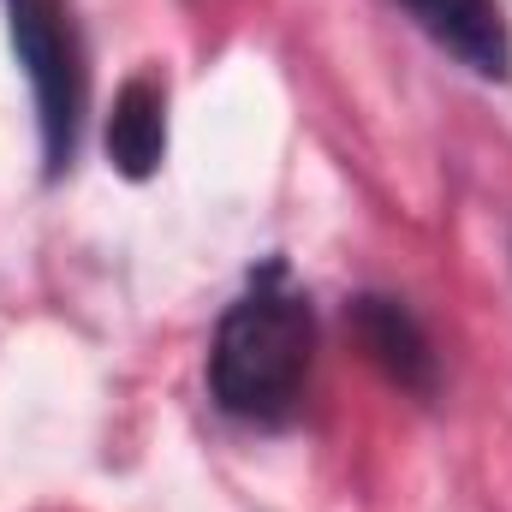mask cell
Here are the masks:
<instances>
[{"mask_svg": "<svg viewBox=\"0 0 512 512\" xmlns=\"http://www.w3.org/2000/svg\"><path fill=\"white\" fill-rule=\"evenodd\" d=\"M358 334H364V346L376 352V364H382L393 382L429 387V346H423L417 322L393 298H364L358 304Z\"/></svg>", "mask_w": 512, "mask_h": 512, "instance_id": "5b68a950", "label": "cell"}, {"mask_svg": "<svg viewBox=\"0 0 512 512\" xmlns=\"http://www.w3.org/2000/svg\"><path fill=\"white\" fill-rule=\"evenodd\" d=\"M310 352H316L310 304L280 274H268L221 316L209 387L245 423H286L310 382Z\"/></svg>", "mask_w": 512, "mask_h": 512, "instance_id": "6da1fadb", "label": "cell"}, {"mask_svg": "<svg viewBox=\"0 0 512 512\" xmlns=\"http://www.w3.org/2000/svg\"><path fill=\"white\" fill-rule=\"evenodd\" d=\"M6 18H12V48L36 90L48 173H60L72 167L78 120H84V48H78L72 0H6Z\"/></svg>", "mask_w": 512, "mask_h": 512, "instance_id": "7a4b0ae2", "label": "cell"}, {"mask_svg": "<svg viewBox=\"0 0 512 512\" xmlns=\"http://www.w3.org/2000/svg\"><path fill=\"white\" fill-rule=\"evenodd\" d=\"M167 149V96L155 78H131L114 96V120H108V155L126 179H149L161 167Z\"/></svg>", "mask_w": 512, "mask_h": 512, "instance_id": "277c9868", "label": "cell"}, {"mask_svg": "<svg viewBox=\"0 0 512 512\" xmlns=\"http://www.w3.org/2000/svg\"><path fill=\"white\" fill-rule=\"evenodd\" d=\"M411 18L447 48L459 54L471 72L483 78H507L512 66V36H507V18L495 0H405Z\"/></svg>", "mask_w": 512, "mask_h": 512, "instance_id": "3957f363", "label": "cell"}]
</instances>
